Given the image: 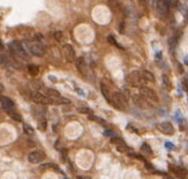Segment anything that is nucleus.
<instances>
[{
	"label": "nucleus",
	"instance_id": "1",
	"mask_svg": "<svg viewBox=\"0 0 188 179\" xmlns=\"http://www.w3.org/2000/svg\"><path fill=\"white\" fill-rule=\"evenodd\" d=\"M126 82L129 83V85L135 86V87H142L143 84H146V81L144 76H143V73L141 71H132L131 73L127 74L126 76Z\"/></svg>",
	"mask_w": 188,
	"mask_h": 179
},
{
	"label": "nucleus",
	"instance_id": "2",
	"mask_svg": "<svg viewBox=\"0 0 188 179\" xmlns=\"http://www.w3.org/2000/svg\"><path fill=\"white\" fill-rule=\"evenodd\" d=\"M111 104L118 111H125L127 107V98L121 92H114L112 93Z\"/></svg>",
	"mask_w": 188,
	"mask_h": 179
},
{
	"label": "nucleus",
	"instance_id": "3",
	"mask_svg": "<svg viewBox=\"0 0 188 179\" xmlns=\"http://www.w3.org/2000/svg\"><path fill=\"white\" fill-rule=\"evenodd\" d=\"M9 49H10L12 56L22 59V60H28L29 59L27 53H26V49H24L23 44L20 43L19 41H12V42L9 43Z\"/></svg>",
	"mask_w": 188,
	"mask_h": 179
},
{
	"label": "nucleus",
	"instance_id": "4",
	"mask_svg": "<svg viewBox=\"0 0 188 179\" xmlns=\"http://www.w3.org/2000/svg\"><path fill=\"white\" fill-rule=\"evenodd\" d=\"M140 94L143 98H145L147 101H149L152 104H156L158 102V96H157L156 92L153 89H151L148 86H142L140 87Z\"/></svg>",
	"mask_w": 188,
	"mask_h": 179
},
{
	"label": "nucleus",
	"instance_id": "5",
	"mask_svg": "<svg viewBox=\"0 0 188 179\" xmlns=\"http://www.w3.org/2000/svg\"><path fill=\"white\" fill-rule=\"evenodd\" d=\"M31 98L35 103L40 104V105H49V104H53V100H52L51 98L47 96L46 94L39 93V92L32 93Z\"/></svg>",
	"mask_w": 188,
	"mask_h": 179
},
{
	"label": "nucleus",
	"instance_id": "6",
	"mask_svg": "<svg viewBox=\"0 0 188 179\" xmlns=\"http://www.w3.org/2000/svg\"><path fill=\"white\" fill-rule=\"evenodd\" d=\"M133 102L137 107H140V109H149L153 107V104L149 101H147L145 98H143L141 94H140V95H134Z\"/></svg>",
	"mask_w": 188,
	"mask_h": 179
},
{
	"label": "nucleus",
	"instance_id": "7",
	"mask_svg": "<svg viewBox=\"0 0 188 179\" xmlns=\"http://www.w3.org/2000/svg\"><path fill=\"white\" fill-rule=\"evenodd\" d=\"M28 44V49L30 51V53L35 56H42L46 53V49L43 45H41L40 43H27Z\"/></svg>",
	"mask_w": 188,
	"mask_h": 179
},
{
	"label": "nucleus",
	"instance_id": "8",
	"mask_svg": "<svg viewBox=\"0 0 188 179\" xmlns=\"http://www.w3.org/2000/svg\"><path fill=\"white\" fill-rule=\"evenodd\" d=\"M62 54L68 62H73L75 60V52L74 49L71 44H64L62 47Z\"/></svg>",
	"mask_w": 188,
	"mask_h": 179
},
{
	"label": "nucleus",
	"instance_id": "9",
	"mask_svg": "<svg viewBox=\"0 0 188 179\" xmlns=\"http://www.w3.org/2000/svg\"><path fill=\"white\" fill-rule=\"evenodd\" d=\"M46 158V154L41 150H33L28 155V160L31 164H39Z\"/></svg>",
	"mask_w": 188,
	"mask_h": 179
},
{
	"label": "nucleus",
	"instance_id": "10",
	"mask_svg": "<svg viewBox=\"0 0 188 179\" xmlns=\"http://www.w3.org/2000/svg\"><path fill=\"white\" fill-rule=\"evenodd\" d=\"M156 8H157L158 13H159L162 17H166L168 15L169 4L168 2H167V0H157Z\"/></svg>",
	"mask_w": 188,
	"mask_h": 179
},
{
	"label": "nucleus",
	"instance_id": "11",
	"mask_svg": "<svg viewBox=\"0 0 188 179\" xmlns=\"http://www.w3.org/2000/svg\"><path fill=\"white\" fill-rule=\"evenodd\" d=\"M157 129L165 135H173L174 134V127L168 122H162L159 124H157Z\"/></svg>",
	"mask_w": 188,
	"mask_h": 179
},
{
	"label": "nucleus",
	"instance_id": "12",
	"mask_svg": "<svg viewBox=\"0 0 188 179\" xmlns=\"http://www.w3.org/2000/svg\"><path fill=\"white\" fill-rule=\"evenodd\" d=\"M111 142H112V143H113V144L116 146V148H117L118 152L129 153V146L125 144V142L122 139V138H120V137H114V138H112V139H111Z\"/></svg>",
	"mask_w": 188,
	"mask_h": 179
},
{
	"label": "nucleus",
	"instance_id": "13",
	"mask_svg": "<svg viewBox=\"0 0 188 179\" xmlns=\"http://www.w3.org/2000/svg\"><path fill=\"white\" fill-rule=\"evenodd\" d=\"M1 107L2 109H4L7 113L11 112V111H15V103L10 100L7 96H1Z\"/></svg>",
	"mask_w": 188,
	"mask_h": 179
},
{
	"label": "nucleus",
	"instance_id": "14",
	"mask_svg": "<svg viewBox=\"0 0 188 179\" xmlns=\"http://www.w3.org/2000/svg\"><path fill=\"white\" fill-rule=\"evenodd\" d=\"M101 93H102V95L104 96V98H105L106 101L109 102L111 104V98H112V93H110V90H109V87H107V85H106L104 82H101Z\"/></svg>",
	"mask_w": 188,
	"mask_h": 179
},
{
	"label": "nucleus",
	"instance_id": "15",
	"mask_svg": "<svg viewBox=\"0 0 188 179\" xmlns=\"http://www.w3.org/2000/svg\"><path fill=\"white\" fill-rule=\"evenodd\" d=\"M75 64H76V69L80 71V73H82L83 75H85V74H86V63H85V60L80 56V58L76 59V62H75Z\"/></svg>",
	"mask_w": 188,
	"mask_h": 179
},
{
	"label": "nucleus",
	"instance_id": "16",
	"mask_svg": "<svg viewBox=\"0 0 188 179\" xmlns=\"http://www.w3.org/2000/svg\"><path fill=\"white\" fill-rule=\"evenodd\" d=\"M42 89H43L44 94H46L47 96H49V98H51L52 100H54V98H60V96H61L59 92L54 89H50V87H42Z\"/></svg>",
	"mask_w": 188,
	"mask_h": 179
},
{
	"label": "nucleus",
	"instance_id": "17",
	"mask_svg": "<svg viewBox=\"0 0 188 179\" xmlns=\"http://www.w3.org/2000/svg\"><path fill=\"white\" fill-rule=\"evenodd\" d=\"M169 169L174 171L177 176H179L180 178H185V177L187 176V170H186V169H183L181 167H177V166L169 165Z\"/></svg>",
	"mask_w": 188,
	"mask_h": 179
},
{
	"label": "nucleus",
	"instance_id": "18",
	"mask_svg": "<svg viewBox=\"0 0 188 179\" xmlns=\"http://www.w3.org/2000/svg\"><path fill=\"white\" fill-rule=\"evenodd\" d=\"M37 126H38V129L40 132H46L47 131V120L44 117H40L38 123H37Z\"/></svg>",
	"mask_w": 188,
	"mask_h": 179
},
{
	"label": "nucleus",
	"instance_id": "19",
	"mask_svg": "<svg viewBox=\"0 0 188 179\" xmlns=\"http://www.w3.org/2000/svg\"><path fill=\"white\" fill-rule=\"evenodd\" d=\"M142 73H143V76L145 78L146 83H154L155 82V78H154L152 72H149V71H142Z\"/></svg>",
	"mask_w": 188,
	"mask_h": 179
},
{
	"label": "nucleus",
	"instance_id": "20",
	"mask_svg": "<svg viewBox=\"0 0 188 179\" xmlns=\"http://www.w3.org/2000/svg\"><path fill=\"white\" fill-rule=\"evenodd\" d=\"M141 152L143 153L145 156H152L153 155V150H152V148H151V146H149L148 144H146V143H144V144L142 145Z\"/></svg>",
	"mask_w": 188,
	"mask_h": 179
},
{
	"label": "nucleus",
	"instance_id": "21",
	"mask_svg": "<svg viewBox=\"0 0 188 179\" xmlns=\"http://www.w3.org/2000/svg\"><path fill=\"white\" fill-rule=\"evenodd\" d=\"M28 72L32 76H37L39 74V67L35 65V64H29L28 65Z\"/></svg>",
	"mask_w": 188,
	"mask_h": 179
},
{
	"label": "nucleus",
	"instance_id": "22",
	"mask_svg": "<svg viewBox=\"0 0 188 179\" xmlns=\"http://www.w3.org/2000/svg\"><path fill=\"white\" fill-rule=\"evenodd\" d=\"M9 116L11 117L13 121H17V122H21L22 121V117H21V115L20 114H18L17 112H15V111H11V112H9Z\"/></svg>",
	"mask_w": 188,
	"mask_h": 179
},
{
	"label": "nucleus",
	"instance_id": "23",
	"mask_svg": "<svg viewBox=\"0 0 188 179\" xmlns=\"http://www.w3.org/2000/svg\"><path fill=\"white\" fill-rule=\"evenodd\" d=\"M69 103H70V101L65 98H62V96L53 100V104H69Z\"/></svg>",
	"mask_w": 188,
	"mask_h": 179
},
{
	"label": "nucleus",
	"instance_id": "24",
	"mask_svg": "<svg viewBox=\"0 0 188 179\" xmlns=\"http://www.w3.org/2000/svg\"><path fill=\"white\" fill-rule=\"evenodd\" d=\"M22 127H23V131L27 133L28 135H33V134H35V131H33V128H32L30 125L23 124L22 125Z\"/></svg>",
	"mask_w": 188,
	"mask_h": 179
},
{
	"label": "nucleus",
	"instance_id": "25",
	"mask_svg": "<svg viewBox=\"0 0 188 179\" xmlns=\"http://www.w3.org/2000/svg\"><path fill=\"white\" fill-rule=\"evenodd\" d=\"M163 82H164V85L166 86V89L170 90L172 89V85H170V81H169L168 76L166 74H163Z\"/></svg>",
	"mask_w": 188,
	"mask_h": 179
},
{
	"label": "nucleus",
	"instance_id": "26",
	"mask_svg": "<svg viewBox=\"0 0 188 179\" xmlns=\"http://www.w3.org/2000/svg\"><path fill=\"white\" fill-rule=\"evenodd\" d=\"M31 86L35 90H40L42 89V82L41 81H32L31 82Z\"/></svg>",
	"mask_w": 188,
	"mask_h": 179
},
{
	"label": "nucleus",
	"instance_id": "27",
	"mask_svg": "<svg viewBox=\"0 0 188 179\" xmlns=\"http://www.w3.org/2000/svg\"><path fill=\"white\" fill-rule=\"evenodd\" d=\"M80 111V113H86V114H89V115H93V111L91 109H89V107H81V109H79Z\"/></svg>",
	"mask_w": 188,
	"mask_h": 179
},
{
	"label": "nucleus",
	"instance_id": "28",
	"mask_svg": "<svg viewBox=\"0 0 188 179\" xmlns=\"http://www.w3.org/2000/svg\"><path fill=\"white\" fill-rule=\"evenodd\" d=\"M107 40H109V42H110L111 44H114V45H116V47H118L117 42L115 41V38H114L113 35H109V37H107Z\"/></svg>",
	"mask_w": 188,
	"mask_h": 179
},
{
	"label": "nucleus",
	"instance_id": "29",
	"mask_svg": "<svg viewBox=\"0 0 188 179\" xmlns=\"http://www.w3.org/2000/svg\"><path fill=\"white\" fill-rule=\"evenodd\" d=\"M167 2H168L169 7H176L178 4V0H167Z\"/></svg>",
	"mask_w": 188,
	"mask_h": 179
},
{
	"label": "nucleus",
	"instance_id": "30",
	"mask_svg": "<svg viewBox=\"0 0 188 179\" xmlns=\"http://www.w3.org/2000/svg\"><path fill=\"white\" fill-rule=\"evenodd\" d=\"M54 37H55V39L58 40V41H60V40L62 39V32H61V31H55L54 32Z\"/></svg>",
	"mask_w": 188,
	"mask_h": 179
},
{
	"label": "nucleus",
	"instance_id": "31",
	"mask_svg": "<svg viewBox=\"0 0 188 179\" xmlns=\"http://www.w3.org/2000/svg\"><path fill=\"white\" fill-rule=\"evenodd\" d=\"M165 147L167 148V149H173V148H174V145H173L170 142H166V143H165Z\"/></svg>",
	"mask_w": 188,
	"mask_h": 179
},
{
	"label": "nucleus",
	"instance_id": "32",
	"mask_svg": "<svg viewBox=\"0 0 188 179\" xmlns=\"http://www.w3.org/2000/svg\"><path fill=\"white\" fill-rule=\"evenodd\" d=\"M145 167L147 168V169H149V170H152V171H155V169H154V167L151 165L149 163H147V161H145Z\"/></svg>",
	"mask_w": 188,
	"mask_h": 179
},
{
	"label": "nucleus",
	"instance_id": "33",
	"mask_svg": "<svg viewBox=\"0 0 188 179\" xmlns=\"http://www.w3.org/2000/svg\"><path fill=\"white\" fill-rule=\"evenodd\" d=\"M185 63H186V64H188V55L186 56V58H185Z\"/></svg>",
	"mask_w": 188,
	"mask_h": 179
},
{
	"label": "nucleus",
	"instance_id": "34",
	"mask_svg": "<svg viewBox=\"0 0 188 179\" xmlns=\"http://www.w3.org/2000/svg\"><path fill=\"white\" fill-rule=\"evenodd\" d=\"M164 179H173V178H170V177H168V176H165Z\"/></svg>",
	"mask_w": 188,
	"mask_h": 179
},
{
	"label": "nucleus",
	"instance_id": "35",
	"mask_svg": "<svg viewBox=\"0 0 188 179\" xmlns=\"http://www.w3.org/2000/svg\"><path fill=\"white\" fill-rule=\"evenodd\" d=\"M4 85H2V84H1V92H4Z\"/></svg>",
	"mask_w": 188,
	"mask_h": 179
}]
</instances>
